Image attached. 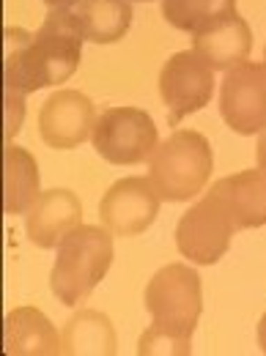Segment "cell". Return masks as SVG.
Returning <instances> with one entry per match:
<instances>
[{
  "label": "cell",
  "instance_id": "cell-1",
  "mask_svg": "<svg viewBox=\"0 0 266 356\" xmlns=\"http://www.w3.org/2000/svg\"><path fill=\"white\" fill-rule=\"evenodd\" d=\"M3 39V88L19 90L25 96L72 80L80 69L86 44L75 8H52L36 33L6 28Z\"/></svg>",
  "mask_w": 266,
  "mask_h": 356
},
{
  "label": "cell",
  "instance_id": "cell-2",
  "mask_svg": "<svg viewBox=\"0 0 266 356\" xmlns=\"http://www.w3.org/2000/svg\"><path fill=\"white\" fill-rule=\"evenodd\" d=\"M116 247L113 233L104 225H80L55 247V264L49 271L52 296L75 307L99 288L113 266Z\"/></svg>",
  "mask_w": 266,
  "mask_h": 356
},
{
  "label": "cell",
  "instance_id": "cell-3",
  "mask_svg": "<svg viewBox=\"0 0 266 356\" xmlns=\"http://www.w3.org/2000/svg\"><path fill=\"white\" fill-rule=\"evenodd\" d=\"M214 170V154L206 134L176 129L148 156V178L165 203L195 200Z\"/></svg>",
  "mask_w": 266,
  "mask_h": 356
},
{
  "label": "cell",
  "instance_id": "cell-4",
  "mask_svg": "<svg viewBox=\"0 0 266 356\" xmlns=\"http://www.w3.org/2000/svg\"><path fill=\"white\" fill-rule=\"evenodd\" d=\"M151 323L173 329L181 334H195L203 315V282L192 264H168L146 285L143 293Z\"/></svg>",
  "mask_w": 266,
  "mask_h": 356
},
{
  "label": "cell",
  "instance_id": "cell-5",
  "mask_svg": "<svg viewBox=\"0 0 266 356\" xmlns=\"http://www.w3.org/2000/svg\"><path fill=\"white\" fill-rule=\"evenodd\" d=\"M236 222L228 214L225 203L206 189L176 222V250L178 255L192 266H214L230 250L236 236Z\"/></svg>",
  "mask_w": 266,
  "mask_h": 356
},
{
  "label": "cell",
  "instance_id": "cell-6",
  "mask_svg": "<svg viewBox=\"0 0 266 356\" xmlns=\"http://www.w3.org/2000/svg\"><path fill=\"white\" fill-rule=\"evenodd\" d=\"M91 143L104 162L127 168L148 162V156L159 145V129L146 110L121 104V107H107L96 118Z\"/></svg>",
  "mask_w": 266,
  "mask_h": 356
},
{
  "label": "cell",
  "instance_id": "cell-7",
  "mask_svg": "<svg viewBox=\"0 0 266 356\" xmlns=\"http://www.w3.org/2000/svg\"><path fill=\"white\" fill-rule=\"evenodd\" d=\"M220 118L230 132L253 137L266 129V66L244 60L225 72L220 83Z\"/></svg>",
  "mask_w": 266,
  "mask_h": 356
},
{
  "label": "cell",
  "instance_id": "cell-8",
  "mask_svg": "<svg viewBox=\"0 0 266 356\" xmlns=\"http://www.w3.org/2000/svg\"><path fill=\"white\" fill-rule=\"evenodd\" d=\"M214 74L217 72L195 49L173 52L165 60L159 69V96L171 113V124H178L212 102L217 86Z\"/></svg>",
  "mask_w": 266,
  "mask_h": 356
},
{
  "label": "cell",
  "instance_id": "cell-9",
  "mask_svg": "<svg viewBox=\"0 0 266 356\" xmlns=\"http://www.w3.org/2000/svg\"><path fill=\"white\" fill-rule=\"evenodd\" d=\"M162 197L148 176L118 178L99 203V220L116 238L146 233L159 217Z\"/></svg>",
  "mask_w": 266,
  "mask_h": 356
},
{
  "label": "cell",
  "instance_id": "cell-10",
  "mask_svg": "<svg viewBox=\"0 0 266 356\" xmlns=\"http://www.w3.org/2000/svg\"><path fill=\"white\" fill-rule=\"evenodd\" d=\"M93 102L83 90H55L39 110V137L52 151H75L91 140L96 127Z\"/></svg>",
  "mask_w": 266,
  "mask_h": 356
},
{
  "label": "cell",
  "instance_id": "cell-11",
  "mask_svg": "<svg viewBox=\"0 0 266 356\" xmlns=\"http://www.w3.org/2000/svg\"><path fill=\"white\" fill-rule=\"evenodd\" d=\"M83 225V203L72 189L55 186L36 197L25 211V236L39 250H55L63 236Z\"/></svg>",
  "mask_w": 266,
  "mask_h": 356
},
{
  "label": "cell",
  "instance_id": "cell-12",
  "mask_svg": "<svg viewBox=\"0 0 266 356\" xmlns=\"http://www.w3.org/2000/svg\"><path fill=\"white\" fill-rule=\"evenodd\" d=\"M192 49L214 69V72H228L244 60H250L253 52V28L247 25L239 11L214 19L212 25L201 28L192 33Z\"/></svg>",
  "mask_w": 266,
  "mask_h": 356
},
{
  "label": "cell",
  "instance_id": "cell-13",
  "mask_svg": "<svg viewBox=\"0 0 266 356\" xmlns=\"http://www.w3.org/2000/svg\"><path fill=\"white\" fill-rule=\"evenodd\" d=\"M228 209L239 230H256L266 225V170H239L209 186Z\"/></svg>",
  "mask_w": 266,
  "mask_h": 356
},
{
  "label": "cell",
  "instance_id": "cell-14",
  "mask_svg": "<svg viewBox=\"0 0 266 356\" xmlns=\"http://www.w3.org/2000/svg\"><path fill=\"white\" fill-rule=\"evenodd\" d=\"M6 356H55L61 354V332L39 307H14L3 321Z\"/></svg>",
  "mask_w": 266,
  "mask_h": 356
},
{
  "label": "cell",
  "instance_id": "cell-15",
  "mask_svg": "<svg viewBox=\"0 0 266 356\" xmlns=\"http://www.w3.org/2000/svg\"><path fill=\"white\" fill-rule=\"evenodd\" d=\"M42 195V176L36 156L14 143L3 148V214H25Z\"/></svg>",
  "mask_w": 266,
  "mask_h": 356
},
{
  "label": "cell",
  "instance_id": "cell-16",
  "mask_svg": "<svg viewBox=\"0 0 266 356\" xmlns=\"http://www.w3.org/2000/svg\"><path fill=\"white\" fill-rule=\"evenodd\" d=\"M61 354L113 356L118 354V334L113 321L99 310H77L61 329Z\"/></svg>",
  "mask_w": 266,
  "mask_h": 356
},
{
  "label": "cell",
  "instance_id": "cell-17",
  "mask_svg": "<svg viewBox=\"0 0 266 356\" xmlns=\"http://www.w3.org/2000/svg\"><path fill=\"white\" fill-rule=\"evenodd\" d=\"M83 36L91 44H116L132 28V0H80L75 6Z\"/></svg>",
  "mask_w": 266,
  "mask_h": 356
},
{
  "label": "cell",
  "instance_id": "cell-18",
  "mask_svg": "<svg viewBox=\"0 0 266 356\" xmlns=\"http://www.w3.org/2000/svg\"><path fill=\"white\" fill-rule=\"evenodd\" d=\"M236 11V0H162V17L184 33H195Z\"/></svg>",
  "mask_w": 266,
  "mask_h": 356
},
{
  "label": "cell",
  "instance_id": "cell-19",
  "mask_svg": "<svg viewBox=\"0 0 266 356\" xmlns=\"http://www.w3.org/2000/svg\"><path fill=\"white\" fill-rule=\"evenodd\" d=\"M137 354L140 356H189L192 354V337L151 323V326L140 334V340H137Z\"/></svg>",
  "mask_w": 266,
  "mask_h": 356
},
{
  "label": "cell",
  "instance_id": "cell-20",
  "mask_svg": "<svg viewBox=\"0 0 266 356\" xmlns=\"http://www.w3.org/2000/svg\"><path fill=\"white\" fill-rule=\"evenodd\" d=\"M25 121V93L3 88V143H11Z\"/></svg>",
  "mask_w": 266,
  "mask_h": 356
},
{
  "label": "cell",
  "instance_id": "cell-21",
  "mask_svg": "<svg viewBox=\"0 0 266 356\" xmlns=\"http://www.w3.org/2000/svg\"><path fill=\"white\" fill-rule=\"evenodd\" d=\"M256 162H258L261 170H266V129L256 140Z\"/></svg>",
  "mask_w": 266,
  "mask_h": 356
},
{
  "label": "cell",
  "instance_id": "cell-22",
  "mask_svg": "<svg viewBox=\"0 0 266 356\" xmlns=\"http://www.w3.org/2000/svg\"><path fill=\"white\" fill-rule=\"evenodd\" d=\"M256 340H258V348H261V354H266V312L261 315V321H258V329H256Z\"/></svg>",
  "mask_w": 266,
  "mask_h": 356
},
{
  "label": "cell",
  "instance_id": "cell-23",
  "mask_svg": "<svg viewBox=\"0 0 266 356\" xmlns=\"http://www.w3.org/2000/svg\"><path fill=\"white\" fill-rule=\"evenodd\" d=\"M42 3L52 11V8H75L80 0H42Z\"/></svg>",
  "mask_w": 266,
  "mask_h": 356
},
{
  "label": "cell",
  "instance_id": "cell-24",
  "mask_svg": "<svg viewBox=\"0 0 266 356\" xmlns=\"http://www.w3.org/2000/svg\"><path fill=\"white\" fill-rule=\"evenodd\" d=\"M261 60H264V66H266V44H264V58H261Z\"/></svg>",
  "mask_w": 266,
  "mask_h": 356
},
{
  "label": "cell",
  "instance_id": "cell-25",
  "mask_svg": "<svg viewBox=\"0 0 266 356\" xmlns=\"http://www.w3.org/2000/svg\"><path fill=\"white\" fill-rule=\"evenodd\" d=\"M132 3H151V0H132Z\"/></svg>",
  "mask_w": 266,
  "mask_h": 356
}]
</instances>
